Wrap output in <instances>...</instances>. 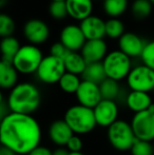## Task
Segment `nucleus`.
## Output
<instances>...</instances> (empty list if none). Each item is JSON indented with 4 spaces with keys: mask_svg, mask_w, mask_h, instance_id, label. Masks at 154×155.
I'll use <instances>...</instances> for the list:
<instances>
[{
    "mask_svg": "<svg viewBox=\"0 0 154 155\" xmlns=\"http://www.w3.org/2000/svg\"><path fill=\"white\" fill-rule=\"evenodd\" d=\"M107 136L110 145L118 151H130L133 143L137 139L131 124L120 119L108 128Z\"/></svg>",
    "mask_w": 154,
    "mask_h": 155,
    "instance_id": "423d86ee",
    "label": "nucleus"
},
{
    "mask_svg": "<svg viewBox=\"0 0 154 155\" xmlns=\"http://www.w3.org/2000/svg\"><path fill=\"white\" fill-rule=\"evenodd\" d=\"M71 53V51L66 47V45H62L60 41H56L50 48V55L55 56L57 58H60V59L64 60L66 57Z\"/></svg>",
    "mask_w": 154,
    "mask_h": 155,
    "instance_id": "473e14b6",
    "label": "nucleus"
},
{
    "mask_svg": "<svg viewBox=\"0 0 154 155\" xmlns=\"http://www.w3.org/2000/svg\"><path fill=\"white\" fill-rule=\"evenodd\" d=\"M69 155H84V154H82L81 152H70Z\"/></svg>",
    "mask_w": 154,
    "mask_h": 155,
    "instance_id": "58836bf2",
    "label": "nucleus"
},
{
    "mask_svg": "<svg viewBox=\"0 0 154 155\" xmlns=\"http://www.w3.org/2000/svg\"><path fill=\"white\" fill-rule=\"evenodd\" d=\"M67 149L70 152H81L82 149V140L78 135L74 134L72 138L67 143Z\"/></svg>",
    "mask_w": 154,
    "mask_h": 155,
    "instance_id": "72a5a7b5",
    "label": "nucleus"
},
{
    "mask_svg": "<svg viewBox=\"0 0 154 155\" xmlns=\"http://www.w3.org/2000/svg\"><path fill=\"white\" fill-rule=\"evenodd\" d=\"M149 1H150V2H151V3H152V4H153V5H154V0H149Z\"/></svg>",
    "mask_w": 154,
    "mask_h": 155,
    "instance_id": "a19ab883",
    "label": "nucleus"
},
{
    "mask_svg": "<svg viewBox=\"0 0 154 155\" xmlns=\"http://www.w3.org/2000/svg\"><path fill=\"white\" fill-rule=\"evenodd\" d=\"M146 43L147 41L139 35L133 32H126L118 39V50L130 58L140 57L146 47Z\"/></svg>",
    "mask_w": 154,
    "mask_h": 155,
    "instance_id": "4468645a",
    "label": "nucleus"
},
{
    "mask_svg": "<svg viewBox=\"0 0 154 155\" xmlns=\"http://www.w3.org/2000/svg\"><path fill=\"white\" fill-rule=\"evenodd\" d=\"M6 2H8V0H0V6H1V8H4Z\"/></svg>",
    "mask_w": 154,
    "mask_h": 155,
    "instance_id": "4c0bfd02",
    "label": "nucleus"
},
{
    "mask_svg": "<svg viewBox=\"0 0 154 155\" xmlns=\"http://www.w3.org/2000/svg\"><path fill=\"white\" fill-rule=\"evenodd\" d=\"M51 1H66V0H51Z\"/></svg>",
    "mask_w": 154,
    "mask_h": 155,
    "instance_id": "ea45409f",
    "label": "nucleus"
},
{
    "mask_svg": "<svg viewBox=\"0 0 154 155\" xmlns=\"http://www.w3.org/2000/svg\"><path fill=\"white\" fill-rule=\"evenodd\" d=\"M48 11L50 16L55 20H62L69 17L66 1H51Z\"/></svg>",
    "mask_w": 154,
    "mask_h": 155,
    "instance_id": "c85d7f7f",
    "label": "nucleus"
},
{
    "mask_svg": "<svg viewBox=\"0 0 154 155\" xmlns=\"http://www.w3.org/2000/svg\"><path fill=\"white\" fill-rule=\"evenodd\" d=\"M74 135L72 129L64 121V119L54 120L49 127V137L55 145L67 146Z\"/></svg>",
    "mask_w": 154,
    "mask_h": 155,
    "instance_id": "f3484780",
    "label": "nucleus"
},
{
    "mask_svg": "<svg viewBox=\"0 0 154 155\" xmlns=\"http://www.w3.org/2000/svg\"><path fill=\"white\" fill-rule=\"evenodd\" d=\"M40 126L32 115L8 113L1 118V146L13 150L19 155H28L40 146Z\"/></svg>",
    "mask_w": 154,
    "mask_h": 155,
    "instance_id": "f257e3e1",
    "label": "nucleus"
},
{
    "mask_svg": "<svg viewBox=\"0 0 154 155\" xmlns=\"http://www.w3.org/2000/svg\"><path fill=\"white\" fill-rule=\"evenodd\" d=\"M140 59L143 61V64L154 70V40L147 41Z\"/></svg>",
    "mask_w": 154,
    "mask_h": 155,
    "instance_id": "2f4dec72",
    "label": "nucleus"
},
{
    "mask_svg": "<svg viewBox=\"0 0 154 155\" xmlns=\"http://www.w3.org/2000/svg\"><path fill=\"white\" fill-rule=\"evenodd\" d=\"M59 41L71 52H80L87 42V39L79 25H68L60 31Z\"/></svg>",
    "mask_w": 154,
    "mask_h": 155,
    "instance_id": "ddd939ff",
    "label": "nucleus"
},
{
    "mask_svg": "<svg viewBox=\"0 0 154 155\" xmlns=\"http://www.w3.org/2000/svg\"><path fill=\"white\" fill-rule=\"evenodd\" d=\"M129 8V0H103V12L109 18H119Z\"/></svg>",
    "mask_w": 154,
    "mask_h": 155,
    "instance_id": "b1692460",
    "label": "nucleus"
},
{
    "mask_svg": "<svg viewBox=\"0 0 154 155\" xmlns=\"http://www.w3.org/2000/svg\"><path fill=\"white\" fill-rule=\"evenodd\" d=\"M70 151L68 149H64V148H57L56 150L53 151V155H69Z\"/></svg>",
    "mask_w": 154,
    "mask_h": 155,
    "instance_id": "e433bc0d",
    "label": "nucleus"
},
{
    "mask_svg": "<svg viewBox=\"0 0 154 155\" xmlns=\"http://www.w3.org/2000/svg\"><path fill=\"white\" fill-rule=\"evenodd\" d=\"M28 155H53V151H51L47 147L38 146L37 148H35L33 151H31Z\"/></svg>",
    "mask_w": 154,
    "mask_h": 155,
    "instance_id": "f704fd0d",
    "label": "nucleus"
},
{
    "mask_svg": "<svg viewBox=\"0 0 154 155\" xmlns=\"http://www.w3.org/2000/svg\"><path fill=\"white\" fill-rule=\"evenodd\" d=\"M80 53L87 63L103 62L108 55V45L103 39L87 40Z\"/></svg>",
    "mask_w": 154,
    "mask_h": 155,
    "instance_id": "2eb2a0df",
    "label": "nucleus"
},
{
    "mask_svg": "<svg viewBox=\"0 0 154 155\" xmlns=\"http://www.w3.org/2000/svg\"><path fill=\"white\" fill-rule=\"evenodd\" d=\"M107 78H111L116 81L128 77L132 70L131 58L119 50H114L108 53L103 60Z\"/></svg>",
    "mask_w": 154,
    "mask_h": 155,
    "instance_id": "39448f33",
    "label": "nucleus"
},
{
    "mask_svg": "<svg viewBox=\"0 0 154 155\" xmlns=\"http://www.w3.org/2000/svg\"><path fill=\"white\" fill-rule=\"evenodd\" d=\"M41 102L40 91L31 82H20L10 91L8 104L10 113L32 115Z\"/></svg>",
    "mask_w": 154,
    "mask_h": 155,
    "instance_id": "f03ea898",
    "label": "nucleus"
},
{
    "mask_svg": "<svg viewBox=\"0 0 154 155\" xmlns=\"http://www.w3.org/2000/svg\"><path fill=\"white\" fill-rule=\"evenodd\" d=\"M79 27L87 40L103 39L106 36V21L95 15L80 21Z\"/></svg>",
    "mask_w": 154,
    "mask_h": 155,
    "instance_id": "dca6fc26",
    "label": "nucleus"
},
{
    "mask_svg": "<svg viewBox=\"0 0 154 155\" xmlns=\"http://www.w3.org/2000/svg\"><path fill=\"white\" fill-rule=\"evenodd\" d=\"M127 84L131 91L149 93L154 90V70L145 64L132 68L127 77Z\"/></svg>",
    "mask_w": 154,
    "mask_h": 155,
    "instance_id": "1a4fd4ad",
    "label": "nucleus"
},
{
    "mask_svg": "<svg viewBox=\"0 0 154 155\" xmlns=\"http://www.w3.org/2000/svg\"><path fill=\"white\" fill-rule=\"evenodd\" d=\"M66 4L69 17L79 22L90 17L94 8L93 0H66Z\"/></svg>",
    "mask_w": 154,
    "mask_h": 155,
    "instance_id": "a211bd4d",
    "label": "nucleus"
},
{
    "mask_svg": "<svg viewBox=\"0 0 154 155\" xmlns=\"http://www.w3.org/2000/svg\"><path fill=\"white\" fill-rule=\"evenodd\" d=\"M64 119L76 135L88 134L97 126L93 109L87 108L81 104L70 107L64 113Z\"/></svg>",
    "mask_w": 154,
    "mask_h": 155,
    "instance_id": "7ed1b4c3",
    "label": "nucleus"
},
{
    "mask_svg": "<svg viewBox=\"0 0 154 155\" xmlns=\"http://www.w3.org/2000/svg\"><path fill=\"white\" fill-rule=\"evenodd\" d=\"M99 88H100L103 99L114 100L115 101V99L119 96V94H120L119 81H116V80L111 79V78H106L99 84Z\"/></svg>",
    "mask_w": 154,
    "mask_h": 155,
    "instance_id": "393cba45",
    "label": "nucleus"
},
{
    "mask_svg": "<svg viewBox=\"0 0 154 155\" xmlns=\"http://www.w3.org/2000/svg\"><path fill=\"white\" fill-rule=\"evenodd\" d=\"M66 72L64 60L49 54L44 56L35 74L43 84H54L59 82Z\"/></svg>",
    "mask_w": 154,
    "mask_h": 155,
    "instance_id": "0eeeda50",
    "label": "nucleus"
},
{
    "mask_svg": "<svg viewBox=\"0 0 154 155\" xmlns=\"http://www.w3.org/2000/svg\"><path fill=\"white\" fill-rule=\"evenodd\" d=\"M43 58L44 56L42 54V51L37 45L27 43L21 45L20 50L13 59L12 64L19 74L30 75L37 72Z\"/></svg>",
    "mask_w": 154,
    "mask_h": 155,
    "instance_id": "20e7f679",
    "label": "nucleus"
},
{
    "mask_svg": "<svg viewBox=\"0 0 154 155\" xmlns=\"http://www.w3.org/2000/svg\"><path fill=\"white\" fill-rule=\"evenodd\" d=\"M81 77L82 80H87V81H91V82H94V84H100L107 78L103 62L88 63L86 70L82 73Z\"/></svg>",
    "mask_w": 154,
    "mask_h": 155,
    "instance_id": "5701e85b",
    "label": "nucleus"
},
{
    "mask_svg": "<svg viewBox=\"0 0 154 155\" xmlns=\"http://www.w3.org/2000/svg\"><path fill=\"white\" fill-rule=\"evenodd\" d=\"M64 62L67 72L78 76L82 75L87 65H88V63L84 60V56L81 55L80 52H71L64 60Z\"/></svg>",
    "mask_w": 154,
    "mask_h": 155,
    "instance_id": "4be33fe9",
    "label": "nucleus"
},
{
    "mask_svg": "<svg viewBox=\"0 0 154 155\" xmlns=\"http://www.w3.org/2000/svg\"><path fill=\"white\" fill-rule=\"evenodd\" d=\"M152 104V98L149 95V93L146 92L130 91L126 96V104L132 112H134V114L149 110Z\"/></svg>",
    "mask_w": 154,
    "mask_h": 155,
    "instance_id": "6ab92c4d",
    "label": "nucleus"
},
{
    "mask_svg": "<svg viewBox=\"0 0 154 155\" xmlns=\"http://www.w3.org/2000/svg\"><path fill=\"white\" fill-rule=\"evenodd\" d=\"M81 81L82 80L80 79V77L78 75L66 72L64 75L61 77V79L59 80L58 84H59V88L61 89L64 93L76 94L77 90L80 87Z\"/></svg>",
    "mask_w": 154,
    "mask_h": 155,
    "instance_id": "a878e982",
    "label": "nucleus"
},
{
    "mask_svg": "<svg viewBox=\"0 0 154 155\" xmlns=\"http://www.w3.org/2000/svg\"><path fill=\"white\" fill-rule=\"evenodd\" d=\"M93 1H94V2H95V1H99V0H93Z\"/></svg>",
    "mask_w": 154,
    "mask_h": 155,
    "instance_id": "79ce46f5",
    "label": "nucleus"
},
{
    "mask_svg": "<svg viewBox=\"0 0 154 155\" xmlns=\"http://www.w3.org/2000/svg\"><path fill=\"white\" fill-rule=\"evenodd\" d=\"M0 155H18V154L13 151V150L8 149V148L4 147V146H1V148H0Z\"/></svg>",
    "mask_w": 154,
    "mask_h": 155,
    "instance_id": "c9c22d12",
    "label": "nucleus"
},
{
    "mask_svg": "<svg viewBox=\"0 0 154 155\" xmlns=\"http://www.w3.org/2000/svg\"><path fill=\"white\" fill-rule=\"evenodd\" d=\"M75 95L78 104L90 109H94L103 100L99 84L87 80H82Z\"/></svg>",
    "mask_w": 154,
    "mask_h": 155,
    "instance_id": "9b49d317",
    "label": "nucleus"
},
{
    "mask_svg": "<svg viewBox=\"0 0 154 155\" xmlns=\"http://www.w3.org/2000/svg\"><path fill=\"white\" fill-rule=\"evenodd\" d=\"M15 30H16V25L14 19L10 15L2 13L0 15V36L2 38L13 36Z\"/></svg>",
    "mask_w": 154,
    "mask_h": 155,
    "instance_id": "c756f323",
    "label": "nucleus"
},
{
    "mask_svg": "<svg viewBox=\"0 0 154 155\" xmlns=\"http://www.w3.org/2000/svg\"><path fill=\"white\" fill-rule=\"evenodd\" d=\"M93 112L97 126L109 128L118 120V106L114 100L103 99L93 109Z\"/></svg>",
    "mask_w": 154,
    "mask_h": 155,
    "instance_id": "f8f14e48",
    "label": "nucleus"
},
{
    "mask_svg": "<svg viewBox=\"0 0 154 155\" xmlns=\"http://www.w3.org/2000/svg\"><path fill=\"white\" fill-rule=\"evenodd\" d=\"M130 152L131 155H154V146L151 141L136 139Z\"/></svg>",
    "mask_w": 154,
    "mask_h": 155,
    "instance_id": "7c9ffc66",
    "label": "nucleus"
},
{
    "mask_svg": "<svg viewBox=\"0 0 154 155\" xmlns=\"http://www.w3.org/2000/svg\"><path fill=\"white\" fill-rule=\"evenodd\" d=\"M21 45L19 40L14 36L4 37L0 42V51H1V60L12 63L14 57L20 50Z\"/></svg>",
    "mask_w": 154,
    "mask_h": 155,
    "instance_id": "412c9836",
    "label": "nucleus"
},
{
    "mask_svg": "<svg viewBox=\"0 0 154 155\" xmlns=\"http://www.w3.org/2000/svg\"><path fill=\"white\" fill-rule=\"evenodd\" d=\"M153 4L149 0H134L131 4V13L136 19H146L151 15Z\"/></svg>",
    "mask_w": 154,
    "mask_h": 155,
    "instance_id": "bb28decb",
    "label": "nucleus"
},
{
    "mask_svg": "<svg viewBox=\"0 0 154 155\" xmlns=\"http://www.w3.org/2000/svg\"><path fill=\"white\" fill-rule=\"evenodd\" d=\"M18 71L11 62L0 61V87L3 90H12L18 84Z\"/></svg>",
    "mask_w": 154,
    "mask_h": 155,
    "instance_id": "aec40b11",
    "label": "nucleus"
},
{
    "mask_svg": "<svg viewBox=\"0 0 154 155\" xmlns=\"http://www.w3.org/2000/svg\"><path fill=\"white\" fill-rule=\"evenodd\" d=\"M131 127L136 138L140 140H154V104L149 110L136 113L132 117Z\"/></svg>",
    "mask_w": 154,
    "mask_h": 155,
    "instance_id": "6e6552de",
    "label": "nucleus"
},
{
    "mask_svg": "<svg viewBox=\"0 0 154 155\" xmlns=\"http://www.w3.org/2000/svg\"><path fill=\"white\" fill-rule=\"evenodd\" d=\"M22 33L28 43L37 45V47L39 45H43L47 42L51 35L48 23L39 18L29 19L23 25Z\"/></svg>",
    "mask_w": 154,
    "mask_h": 155,
    "instance_id": "9d476101",
    "label": "nucleus"
},
{
    "mask_svg": "<svg viewBox=\"0 0 154 155\" xmlns=\"http://www.w3.org/2000/svg\"><path fill=\"white\" fill-rule=\"evenodd\" d=\"M153 146H154V143H153Z\"/></svg>",
    "mask_w": 154,
    "mask_h": 155,
    "instance_id": "37998d69",
    "label": "nucleus"
},
{
    "mask_svg": "<svg viewBox=\"0 0 154 155\" xmlns=\"http://www.w3.org/2000/svg\"><path fill=\"white\" fill-rule=\"evenodd\" d=\"M125 33V25L119 18H109L106 20V36L110 39H119Z\"/></svg>",
    "mask_w": 154,
    "mask_h": 155,
    "instance_id": "cd10ccee",
    "label": "nucleus"
}]
</instances>
